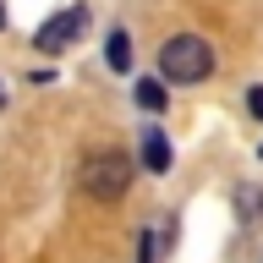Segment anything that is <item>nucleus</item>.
Masks as SVG:
<instances>
[{
  "label": "nucleus",
  "instance_id": "f257e3e1",
  "mask_svg": "<svg viewBox=\"0 0 263 263\" xmlns=\"http://www.w3.org/2000/svg\"><path fill=\"white\" fill-rule=\"evenodd\" d=\"M159 71L170 82H203L214 71V49L203 44L197 33H176V39L159 49Z\"/></svg>",
  "mask_w": 263,
  "mask_h": 263
},
{
  "label": "nucleus",
  "instance_id": "f03ea898",
  "mask_svg": "<svg viewBox=\"0 0 263 263\" xmlns=\"http://www.w3.org/2000/svg\"><path fill=\"white\" fill-rule=\"evenodd\" d=\"M82 186H88L93 197H104V203H115V197L132 186V159H126V154H115V148L93 154L88 170H82Z\"/></svg>",
  "mask_w": 263,
  "mask_h": 263
},
{
  "label": "nucleus",
  "instance_id": "7ed1b4c3",
  "mask_svg": "<svg viewBox=\"0 0 263 263\" xmlns=\"http://www.w3.org/2000/svg\"><path fill=\"white\" fill-rule=\"evenodd\" d=\"M82 28H88V11H82V6H66L61 16H49L44 28H39V39H33V44L55 55V49H66V44H71V39H77Z\"/></svg>",
  "mask_w": 263,
  "mask_h": 263
},
{
  "label": "nucleus",
  "instance_id": "20e7f679",
  "mask_svg": "<svg viewBox=\"0 0 263 263\" xmlns=\"http://www.w3.org/2000/svg\"><path fill=\"white\" fill-rule=\"evenodd\" d=\"M143 164L154 170V176H164V170H170V143H164L159 126H143Z\"/></svg>",
  "mask_w": 263,
  "mask_h": 263
},
{
  "label": "nucleus",
  "instance_id": "39448f33",
  "mask_svg": "<svg viewBox=\"0 0 263 263\" xmlns=\"http://www.w3.org/2000/svg\"><path fill=\"white\" fill-rule=\"evenodd\" d=\"M236 209H241V225H258L263 219V186H236Z\"/></svg>",
  "mask_w": 263,
  "mask_h": 263
},
{
  "label": "nucleus",
  "instance_id": "423d86ee",
  "mask_svg": "<svg viewBox=\"0 0 263 263\" xmlns=\"http://www.w3.org/2000/svg\"><path fill=\"white\" fill-rule=\"evenodd\" d=\"M104 55H110V66H115V71H126V66H132V39L115 28L110 39H104Z\"/></svg>",
  "mask_w": 263,
  "mask_h": 263
},
{
  "label": "nucleus",
  "instance_id": "0eeeda50",
  "mask_svg": "<svg viewBox=\"0 0 263 263\" xmlns=\"http://www.w3.org/2000/svg\"><path fill=\"white\" fill-rule=\"evenodd\" d=\"M137 104H143V110H164V88H159V82H137Z\"/></svg>",
  "mask_w": 263,
  "mask_h": 263
},
{
  "label": "nucleus",
  "instance_id": "6e6552de",
  "mask_svg": "<svg viewBox=\"0 0 263 263\" xmlns=\"http://www.w3.org/2000/svg\"><path fill=\"white\" fill-rule=\"evenodd\" d=\"M247 110H252V115L263 121V88H252V93H247Z\"/></svg>",
  "mask_w": 263,
  "mask_h": 263
},
{
  "label": "nucleus",
  "instance_id": "1a4fd4ad",
  "mask_svg": "<svg viewBox=\"0 0 263 263\" xmlns=\"http://www.w3.org/2000/svg\"><path fill=\"white\" fill-rule=\"evenodd\" d=\"M137 263H154V236H143V241H137Z\"/></svg>",
  "mask_w": 263,
  "mask_h": 263
},
{
  "label": "nucleus",
  "instance_id": "9d476101",
  "mask_svg": "<svg viewBox=\"0 0 263 263\" xmlns=\"http://www.w3.org/2000/svg\"><path fill=\"white\" fill-rule=\"evenodd\" d=\"M0 28H6V6H0Z\"/></svg>",
  "mask_w": 263,
  "mask_h": 263
}]
</instances>
